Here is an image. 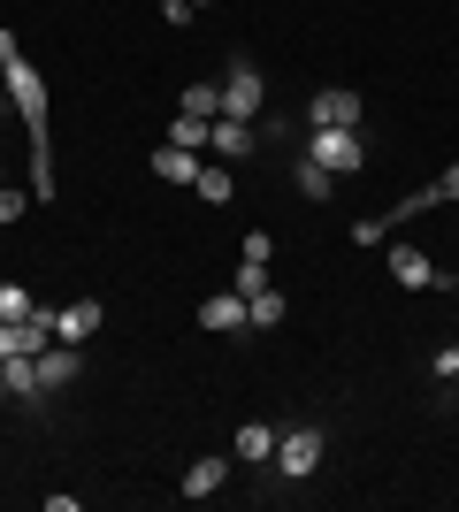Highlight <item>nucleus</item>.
<instances>
[{
  "mask_svg": "<svg viewBox=\"0 0 459 512\" xmlns=\"http://www.w3.org/2000/svg\"><path fill=\"white\" fill-rule=\"evenodd\" d=\"M153 176H169V184H192V176H199V153L161 146V153H153Z\"/></svg>",
  "mask_w": 459,
  "mask_h": 512,
  "instance_id": "nucleus-17",
  "label": "nucleus"
},
{
  "mask_svg": "<svg viewBox=\"0 0 459 512\" xmlns=\"http://www.w3.org/2000/svg\"><path fill=\"white\" fill-rule=\"evenodd\" d=\"M0 85L16 100L23 130H31V199H54V153H46V77L39 62H23L16 31H0Z\"/></svg>",
  "mask_w": 459,
  "mask_h": 512,
  "instance_id": "nucleus-1",
  "label": "nucleus"
},
{
  "mask_svg": "<svg viewBox=\"0 0 459 512\" xmlns=\"http://www.w3.org/2000/svg\"><path fill=\"white\" fill-rule=\"evenodd\" d=\"M192 192L207 199V207H230V192H238V184H230V161H199V176H192Z\"/></svg>",
  "mask_w": 459,
  "mask_h": 512,
  "instance_id": "nucleus-14",
  "label": "nucleus"
},
{
  "mask_svg": "<svg viewBox=\"0 0 459 512\" xmlns=\"http://www.w3.org/2000/svg\"><path fill=\"white\" fill-rule=\"evenodd\" d=\"M276 436H284V428H268V421H245L238 436H230V459H245V467H268V459H276Z\"/></svg>",
  "mask_w": 459,
  "mask_h": 512,
  "instance_id": "nucleus-13",
  "label": "nucleus"
},
{
  "mask_svg": "<svg viewBox=\"0 0 459 512\" xmlns=\"http://www.w3.org/2000/svg\"><path fill=\"white\" fill-rule=\"evenodd\" d=\"M100 321H108V306H100V299H69V306H54V344H85V337H100Z\"/></svg>",
  "mask_w": 459,
  "mask_h": 512,
  "instance_id": "nucleus-7",
  "label": "nucleus"
},
{
  "mask_svg": "<svg viewBox=\"0 0 459 512\" xmlns=\"http://www.w3.org/2000/svg\"><path fill=\"white\" fill-rule=\"evenodd\" d=\"M306 161H322L329 176H360L368 169V146H360V130H322V123H306Z\"/></svg>",
  "mask_w": 459,
  "mask_h": 512,
  "instance_id": "nucleus-4",
  "label": "nucleus"
},
{
  "mask_svg": "<svg viewBox=\"0 0 459 512\" xmlns=\"http://www.w3.org/2000/svg\"><path fill=\"white\" fill-rule=\"evenodd\" d=\"M322 459H329V428L299 421V428H284V436H276V459H268V467L284 474V482H306V474L322 467Z\"/></svg>",
  "mask_w": 459,
  "mask_h": 512,
  "instance_id": "nucleus-3",
  "label": "nucleus"
},
{
  "mask_svg": "<svg viewBox=\"0 0 459 512\" xmlns=\"http://www.w3.org/2000/svg\"><path fill=\"white\" fill-rule=\"evenodd\" d=\"M207 130H215V123H199V115H176V123H169V146H184V153H207Z\"/></svg>",
  "mask_w": 459,
  "mask_h": 512,
  "instance_id": "nucleus-20",
  "label": "nucleus"
},
{
  "mask_svg": "<svg viewBox=\"0 0 459 512\" xmlns=\"http://www.w3.org/2000/svg\"><path fill=\"white\" fill-rule=\"evenodd\" d=\"M176 115H199V123H215V115H222V85H207V77H199V85H184Z\"/></svg>",
  "mask_w": 459,
  "mask_h": 512,
  "instance_id": "nucleus-16",
  "label": "nucleus"
},
{
  "mask_svg": "<svg viewBox=\"0 0 459 512\" xmlns=\"http://www.w3.org/2000/svg\"><path fill=\"white\" fill-rule=\"evenodd\" d=\"M238 253H245V260H276V237H268V230H245Z\"/></svg>",
  "mask_w": 459,
  "mask_h": 512,
  "instance_id": "nucleus-23",
  "label": "nucleus"
},
{
  "mask_svg": "<svg viewBox=\"0 0 459 512\" xmlns=\"http://www.w3.org/2000/svg\"><path fill=\"white\" fill-rule=\"evenodd\" d=\"M245 314H253V329H276V321L291 314V299H284V291H276V283H268L261 299H245Z\"/></svg>",
  "mask_w": 459,
  "mask_h": 512,
  "instance_id": "nucleus-19",
  "label": "nucleus"
},
{
  "mask_svg": "<svg viewBox=\"0 0 459 512\" xmlns=\"http://www.w3.org/2000/svg\"><path fill=\"white\" fill-rule=\"evenodd\" d=\"M23 207H31V192H16V184H0V230H8V222H23Z\"/></svg>",
  "mask_w": 459,
  "mask_h": 512,
  "instance_id": "nucleus-22",
  "label": "nucleus"
},
{
  "mask_svg": "<svg viewBox=\"0 0 459 512\" xmlns=\"http://www.w3.org/2000/svg\"><path fill=\"white\" fill-rule=\"evenodd\" d=\"M0 184H8V176H0Z\"/></svg>",
  "mask_w": 459,
  "mask_h": 512,
  "instance_id": "nucleus-27",
  "label": "nucleus"
},
{
  "mask_svg": "<svg viewBox=\"0 0 459 512\" xmlns=\"http://www.w3.org/2000/svg\"><path fill=\"white\" fill-rule=\"evenodd\" d=\"M429 375H437V383H459V344H444L437 360H429Z\"/></svg>",
  "mask_w": 459,
  "mask_h": 512,
  "instance_id": "nucleus-24",
  "label": "nucleus"
},
{
  "mask_svg": "<svg viewBox=\"0 0 459 512\" xmlns=\"http://www.w3.org/2000/svg\"><path fill=\"white\" fill-rule=\"evenodd\" d=\"M0 100H8V85H0Z\"/></svg>",
  "mask_w": 459,
  "mask_h": 512,
  "instance_id": "nucleus-26",
  "label": "nucleus"
},
{
  "mask_svg": "<svg viewBox=\"0 0 459 512\" xmlns=\"http://www.w3.org/2000/svg\"><path fill=\"white\" fill-rule=\"evenodd\" d=\"M268 283H276V276H268V260H245V253H238V276H230V291H238V299H261Z\"/></svg>",
  "mask_w": 459,
  "mask_h": 512,
  "instance_id": "nucleus-18",
  "label": "nucleus"
},
{
  "mask_svg": "<svg viewBox=\"0 0 459 512\" xmlns=\"http://www.w3.org/2000/svg\"><path fill=\"white\" fill-rule=\"evenodd\" d=\"M199 329H215V337H238V329H253V314H245L238 291H215V299L199 306Z\"/></svg>",
  "mask_w": 459,
  "mask_h": 512,
  "instance_id": "nucleus-10",
  "label": "nucleus"
},
{
  "mask_svg": "<svg viewBox=\"0 0 459 512\" xmlns=\"http://www.w3.org/2000/svg\"><path fill=\"white\" fill-rule=\"evenodd\" d=\"M31 314H39V299L23 283H0V321H31Z\"/></svg>",
  "mask_w": 459,
  "mask_h": 512,
  "instance_id": "nucleus-21",
  "label": "nucleus"
},
{
  "mask_svg": "<svg viewBox=\"0 0 459 512\" xmlns=\"http://www.w3.org/2000/svg\"><path fill=\"white\" fill-rule=\"evenodd\" d=\"M306 123H322V130H360V92H352V85H322L314 100H306Z\"/></svg>",
  "mask_w": 459,
  "mask_h": 512,
  "instance_id": "nucleus-5",
  "label": "nucleus"
},
{
  "mask_svg": "<svg viewBox=\"0 0 459 512\" xmlns=\"http://www.w3.org/2000/svg\"><path fill=\"white\" fill-rule=\"evenodd\" d=\"M291 184H299V199H314V207H322V199L337 192V176H329L322 161H306V153H299V161H291Z\"/></svg>",
  "mask_w": 459,
  "mask_h": 512,
  "instance_id": "nucleus-15",
  "label": "nucleus"
},
{
  "mask_svg": "<svg viewBox=\"0 0 459 512\" xmlns=\"http://www.w3.org/2000/svg\"><path fill=\"white\" fill-rule=\"evenodd\" d=\"M192 8H199V0H192Z\"/></svg>",
  "mask_w": 459,
  "mask_h": 512,
  "instance_id": "nucleus-28",
  "label": "nucleus"
},
{
  "mask_svg": "<svg viewBox=\"0 0 459 512\" xmlns=\"http://www.w3.org/2000/svg\"><path fill=\"white\" fill-rule=\"evenodd\" d=\"M391 276L406 283V291H452V276H444L421 245H391Z\"/></svg>",
  "mask_w": 459,
  "mask_h": 512,
  "instance_id": "nucleus-6",
  "label": "nucleus"
},
{
  "mask_svg": "<svg viewBox=\"0 0 459 512\" xmlns=\"http://www.w3.org/2000/svg\"><path fill=\"white\" fill-rule=\"evenodd\" d=\"M222 482H230V451H207V459L184 467V490H176V497H192V505H199V497H215Z\"/></svg>",
  "mask_w": 459,
  "mask_h": 512,
  "instance_id": "nucleus-11",
  "label": "nucleus"
},
{
  "mask_svg": "<svg viewBox=\"0 0 459 512\" xmlns=\"http://www.w3.org/2000/svg\"><path fill=\"white\" fill-rule=\"evenodd\" d=\"M452 344H459V337H452Z\"/></svg>",
  "mask_w": 459,
  "mask_h": 512,
  "instance_id": "nucleus-29",
  "label": "nucleus"
},
{
  "mask_svg": "<svg viewBox=\"0 0 459 512\" xmlns=\"http://www.w3.org/2000/svg\"><path fill=\"white\" fill-rule=\"evenodd\" d=\"M161 23H169V31H184V23H192V0H161Z\"/></svg>",
  "mask_w": 459,
  "mask_h": 512,
  "instance_id": "nucleus-25",
  "label": "nucleus"
},
{
  "mask_svg": "<svg viewBox=\"0 0 459 512\" xmlns=\"http://www.w3.org/2000/svg\"><path fill=\"white\" fill-rule=\"evenodd\" d=\"M215 85H222V115H230V123H261V115H268V77H261V62L230 54V69H222Z\"/></svg>",
  "mask_w": 459,
  "mask_h": 512,
  "instance_id": "nucleus-2",
  "label": "nucleus"
},
{
  "mask_svg": "<svg viewBox=\"0 0 459 512\" xmlns=\"http://www.w3.org/2000/svg\"><path fill=\"white\" fill-rule=\"evenodd\" d=\"M0 398H16V406H46L39 360H0Z\"/></svg>",
  "mask_w": 459,
  "mask_h": 512,
  "instance_id": "nucleus-8",
  "label": "nucleus"
},
{
  "mask_svg": "<svg viewBox=\"0 0 459 512\" xmlns=\"http://www.w3.org/2000/svg\"><path fill=\"white\" fill-rule=\"evenodd\" d=\"M207 146H215V161H245V153H261V130H253V123H230V115H215Z\"/></svg>",
  "mask_w": 459,
  "mask_h": 512,
  "instance_id": "nucleus-9",
  "label": "nucleus"
},
{
  "mask_svg": "<svg viewBox=\"0 0 459 512\" xmlns=\"http://www.w3.org/2000/svg\"><path fill=\"white\" fill-rule=\"evenodd\" d=\"M77 375H85V352H77V344H46L39 352V383L46 390H69Z\"/></svg>",
  "mask_w": 459,
  "mask_h": 512,
  "instance_id": "nucleus-12",
  "label": "nucleus"
}]
</instances>
